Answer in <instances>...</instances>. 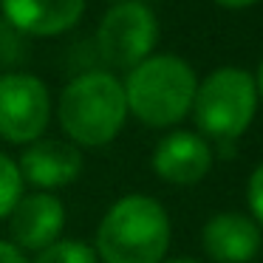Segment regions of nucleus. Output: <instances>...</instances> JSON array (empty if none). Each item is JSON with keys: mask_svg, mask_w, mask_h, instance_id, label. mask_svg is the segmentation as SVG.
Returning a JSON list of instances; mask_svg holds the SVG:
<instances>
[{"mask_svg": "<svg viewBox=\"0 0 263 263\" xmlns=\"http://www.w3.org/2000/svg\"><path fill=\"white\" fill-rule=\"evenodd\" d=\"M170 215L156 198L122 195L97 227V257L102 263H161L170 249Z\"/></svg>", "mask_w": 263, "mask_h": 263, "instance_id": "1", "label": "nucleus"}, {"mask_svg": "<svg viewBox=\"0 0 263 263\" xmlns=\"http://www.w3.org/2000/svg\"><path fill=\"white\" fill-rule=\"evenodd\" d=\"M63 133L77 147H105L127 122L125 88L110 71H88L63 88L57 102Z\"/></svg>", "mask_w": 263, "mask_h": 263, "instance_id": "2", "label": "nucleus"}, {"mask_svg": "<svg viewBox=\"0 0 263 263\" xmlns=\"http://www.w3.org/2000/svg\"><path fill=\"white\" fill-rule=\"evenodd\" d=\"M122 88L127 114L147 127H173L193 110L198 77L187 60L176 54H150L127 71Z\"/></svg>", "mask_w": 263, "mask_h": 263, "instance_id": "3", "label": "nucleus"}, {"mask_svg": "<svg viewBox=\"0 0 263 263\" xmlns=\"http://www.w3.org/2000/svg\"><path fill=\"white\" fill-rule=\"evenodd\" d=\"M257 82L243 68H218L198 82L193 99L195 125L204 136L235 142L249 130L257 110Z\"/></svg>", "mask_w": 263, "mask_h": 263, "instance_id": "4", "label": "nucleus"}, {"mask_svg": "<svg viewBox=\"0 0 263 263\" xmlns=\"http://www.w3.org/2000/svg\"><path fill=\"white\" fill-rule=\"evenodd\" d=\"M159 43V20L142 0H119L108 9L97 29L102 60L116 71H130L153 54Z\"/></svg>", "mask_w": 263, "mask_h": 263, "instance_id": "5", "label": "nucleus"}, {"mask_svg": "<svg viewBox=\"0 0 263 263\" xmlns=\"http://www.w3.org/2000/svg\"><path fill=\"white\" fill-rule=\"evenodd\" d=\"M51 122V93L34 74H0V139L9 144H31L43 139Z\"/></svg>", "mask_w": 263, "mask_h": 263, "instance_id": "6", "label": "nucleus"}, {"mask_svg": "<svg viewBox=\"0 0 263 263\" xmlns=\"http://www.w3.org/2000/svg\"><path fill=\"white\" fill-rule=\"evenodd\" d=\"M65 229V206L54 193H23V198L9 212L12 243L23 252H43L60 240Z\"/></svg>", "mask_w": 263, "mask_h": 263, "instance_id": "7", "label": "nucleus"}, {"mask_svg": "<svg viewBox=\"0 0 263 263\" xmlns=\"http://www.w3.org/2000/svg\"><path fill=\"white\" fill-rule=\"evenodd\" d=\"M17 167L26 184L48 193L57 187H68L71 181L80 178L82 150L63 139H37V142L26 144Z\"/></svg>", "mask_w": 263, "mask_h": 263, "instance_id": "8", "label": "nucleus"}, {"mask_svg": "<svg viewBox=\"0 0 263 263\" xmlns=\"http://www.w3.org/2000/svg\"><path fill=\"white\" fill-rule=\"evenodd\" d=\"M212 167V150L204 136L190 130H173L156 144L153 170L161 181L190 187L206 178Z\"/></svg>", "mask_w": 263, "mask_h": 263, "instance_id": "9", "label": "nucleus"}, {"mask_svg": "<svg viewBox=\"0 0 263 263\" xmlns=\"http://www.w3.org/2000/svg\"><path fill=\"white\" fill-rule=\"evenodd\" d=\"M201 243L212 263H249L260 252L263 232L252 215L215 212L204 223Z\"/></svg>", "mask_w": 263, "mask_h": 263, "instance_id": "10", "label": "nucleus"}, {"mask_svg": "<svg viewBox=\"0 0 263 263\" xmlns=\"http://www.w3.org/2000/svg\"><path fill=\"white\" fill-rule=\"evenodd\" d=\"M85 0H0V17L26 37H57L71 31Z\"/></svg>", "mask_w": 263, "mask_h": 263, "instance_id": "11", "label": "nucleus"}, {"mask_svg": "<svg viewBox=\"0 0 263 263\" xmlns=\"http://www.w3.org/2000/svg\"><path fill=\"white\" fill-rule=\"evenodd\" d=\"M34 263H99V257H97V249L85 240L60 238L43 252H37Z\"/></svg>", "mask_w": 263, "mask_h": 263, "instance_id": "12", "label": "nucleus"}, {"mask_svg": "<svg viewBox=\"0 0 263 263\" xmlns=\"http://www.w3.org/2000/svg\"><path fill=\"white\" fill-rule=\"evenodd\" d=\"M23 193H26V181L20 176L17 161L12 156L0 153V221L9 218V212L23 198Z\"/></svg>", "mask_w": 263, "mask_h": 263, "instance_id": "13", "label": "nucleus"}, {"mask_svg": "<svg viewBox=\"0 0 263 263\" xmlns=\"http://www.w3.org/2000/svg\"><path fill=\"white\" fill-rule=\"evenodd\" d=\"M23 60V34L0 17V65H17Z\"/></svg>", "mask_w": 263, "mask_h": 263, "instance_id": "14", "label": "nucleus"}, {"mask_svg": "<svg viewBox=\"0 0 263 263\" xmlns=\"http://www.w3.org/2000/svg\"><path fill=\"white\" fill-rule=\"evenodd\" d=\"M246 201H249L252 218L257 221V227H263V161L252 170L249 184H246Z\"/></svg>", "mask_w": 263, "mask_h": 263, "instance_id": "15", "label": "nucleus"}, {"mask_svg": "<svg viewBox=\"0 0 263 263\" xmlns=\"http://www.w3.org/2000/svg\"><path fill=\"white\" fill-rule=\"evenodd\" d=\"M0 263H29V257L12 240H0Z\"/></svg>", "mask_w": 263, "mask_h": 263, "instance_id": "16", "label": "nucleus"}, {"mask_svg": "<svg viewBox=\"0 0 263 263\" xmlns=\"http://www.w3.org/2000/svg\"><path fill=\"white\" fill-rule=\"evenodd\" d=\"M215 3L223 9H246V6H252V3H257V0H215Z\"/></svg>", "mask_w": 263, "mask_h": 263, "instance_id": "17", "label": "nucleus"}, {"mask_svg": "<svg viewBox=\"0 0 263 263\" xmlns=\"http://www.w3.org/2000/svg\"><path fill=\"white\" fill-rule=\"evenodd\" d=\"M255 82H257V97L263 99V63H260V71H257V80Z\"/></svg>", "mask_w": 263, "mask_h": 263, "instance_id": "18", "label": "nucleus"}, {"mask_svg": "<svg viewBox=\"0 0 263 263\" xmlns=\"http://www.w3.org/2000/svg\"><path fill=\"white\" fill-rule=\"evenodd\" d=\"M161 263H201V260H193V257H176V260H161Z\"/></svg>", "mask_w": 263, "mask_h": 263, "instance_id": "19", "label": "nucleus"}]
</instances>
